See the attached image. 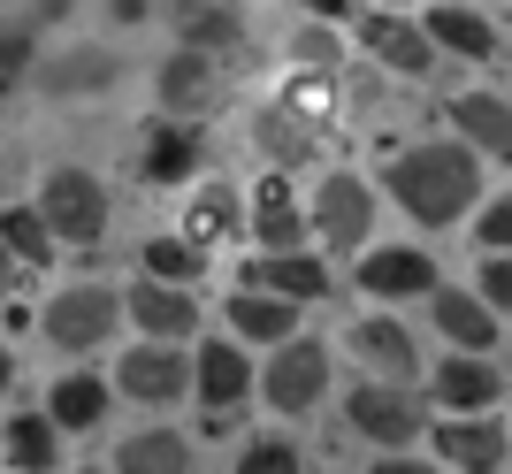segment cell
Masks as SVG:
<instances>
[{"mask_svg": "<svg viewBox=\"0 0 512 474\" xmlns=\"http://www.w3.org/2000/svg\"><path fill=\"white\" fill-rule=\"evenodd\" d=\"M383 184L421 230H451L474 207V192H482V153L459 146V138H421V146H406L383 169Z\"/></svg>", "mask_w": 512, "mask_h": 474, "instance_id": "cell-1", "label": "cell"}, {"mask_svg": "<svg viewBox=\"0 0 512 474\" xmlns=\"http://www.w3.org/2000/svg\"><path fill=\"white\" fill-rule=\"evenodd\" d=\"M107 184L92 169H46V184H39V215H46V230L62 237V245H100L107 237Z\"/></svg>", "mask_w": 512, "mask_h": 474, "instance_id": "cell-2", "label": "cell"}, {"mask_svg": "<svg viewBox=\"0 0 512 474\" xmlns=\"http://www.w3.org/2000/svg\"><path fill=\"white\" fill-rule=\"evenodd\" d=\"M115 314H123L115 283H69V291L46 299L39 329H46V345H54V352H100L107 337H115Z\"/></svg>", "mask_w": 512, "mask_h": 474, "instance_id": "cell-3", "label": "cell"}, {"mask_svg": "<svg viewBox=\"0 0 512 474\" xmlns=\"http://www.w3.org/2000/svg\"><path fill=\"white\" fill-rule=\"evenodd\" d=\"M344 421H352V436H367V444L398 452V444H413V436H421V398H413L406 383H360L352 398H344Z\"/></svg>", "mask_w": 512, "mask_h": 474, "instance_id": "cell-4", "label": "cell"}, {"mask_svg": "<svg viewBox=\"0 0 512 474\" xmlns=\"http://www.w3.org/2000/svg\"><path fill=\"white\" fill-rule=\"evenodd\" d=\"M260 390H268V406H276V413H306L321 390H329V345H321V337H291V345H276Z\"/></svg>", "mask_w": 512, "mask_h": 474, "instance_id": "cell-5", "label": "cell"}, {"mask_svg": "<svg viewBox=\"0 0 512 474\" xmlns=\"http://www.w3.org/2000/svg\"><path fill=\"white\" fill-rule=\"evenodd\" d=\"M314 237L321 245H337V253H360V237L375 230V192H367L360 176H321V192H314Z\"/></svg>", "mask_w": 512, "mask_h": 474, "instance_id": "cell-6", "label": "cell"}, {"mask_svg": "<svg viewBox=\"0 0 512 474\" xmlns=\"http://www.w3.org/2000/svg\"><path fill=\"white\" fill-rule=\"evenodd\" d=\"M123 314L146 329V345H184V337L199 329V299L184 291V283H153V276H138L123 291Z\"/></svg>", "mask_w": 512, "mask_h": 474, "instance_id": "cell-7", "label": "cell"}, {"mask_svg": "<svg viewBox=\"0 0 512 474\" xmlns=\"http://www.w3.org/2000/svg\"><path fill=\"white\" fill-rule=\"evenodd\" d=\"M199 161H207V138H199V123H184V115H161V123L146 130V153H138V176L146 184H192Z\"/></svg>", "mask_w": 512, "mask_h": 474, "instance_id": "cell-8", "label": "cell"}, {"mask_svg": "<svg viewBox=\"0 0 512 474\" xmlns=\"http://www.w3.org/2000/svg\"><path fill=\"white\" fill-rule=\"evenodd\" d=\"M360 46L390 69V77H428V62H436V39H428L421 23L390 16V8H367L360 16Z\"/></svg>", "mask_w": 512, "mask_h": 474, "instance_id": "cell-9", "label": "cell"}, {"mask_svg": "<svg viewBox=\"0 0 512 474\" xmlns=\"http://www.w3.org/2000/svg\"><path fill=\"white\" fill-rule=\"evenodd\" d=\"M123 77V54L115 46H54L39 62V85L54 92V100H92V92H107Z\"/></svg>", "mask_w": 512, "mask_h": 474, "instance_id": "cell-10", "label": "cell"}, {"mask_svg": "<svg viewBox=\"0 0 512 474\" xmlns=\"http://www.w3.org/2000/svg\"><path fill=\"white\" fill-rule=\"evenodd\" d=\"M115 383H123L138 406H176V398L192 390V360H184L176 345H138V352H123Z\"/></svg>", "mask_w": 512, "mask_h": 474, "instance_id": "cell-11", "label": "cell"}, {"mask_svg": "<svg viewBox=\"0 0 512 474\" xmlns=\"http://www.w3.org/2000/svg\"><path fill=\"white\" fill-rule=\"evenodd\" d=\"M360 291H375V299H421V291H436V260L421 245H375V253H360Z\"/></svg>", "mask_w": 512, "mask_h": 474, "instance_id": "cell-12", "label": "cell"}, {"mask_svg": "<svg viewBox=\"0 0 512 474\" xmlns=\"http://www.w3.org/2000/svg\"><path fill=\"white\" fill-rule=\"evenodd\" d=\"M306 230H314V215L299 207V192H291V176H260V192H253V237L268 245V253H299Z\"/></svg>", "mask_w": 512, "mask_h": 474, "instance_id": "cell-13", "label": "cell"}, {"mask_svg": "<svg viewBox=\"0 0 512 474\" xmlns=\"http://www.w3.org/2000/svg\"><path fill=\"white\" fill-rule=\"evenodd\" d=\"M192 390H199V406H207V421L222 429V421L245 406V390H253V367H245V352H237V345H199Z\"/></svg>", "mask_w": 512, "mask_h": 474, "instance_id": "cell-14", "label": "cell"}, {"mask_svg": "<svg viewBox=\"0 0 512 474\" xmlns=\"http://www.w3.org/2000/svg\"><path fill=\"white\" fill-rule=\"evenodd\" d=\"M451 130H459V146H474L482 161H512V100L505 92H459V100H451Z\"/></svg>", "mask_w": 512, "mask_h": 474, "instance_id": "cell-15", "label": "cell"}, {"mask_svg": "<svg viewBox=\"0 0 512 474\" xmlns=\"http://www.w3.org/2000/svg\"><path fill=\"white\" fill-rule=\"evenodd\" d=\"M253 291H276V299H291V306H314V299H329V260L321 253H260L253 260Z\"/></svg>", "mask_w": 512, "mask_h": 474, "instance_id": "cell-16", "label": "cell"}, {"mask_svg": "<svg viewBox=\"0 0 512 474\" xmlns=\"http://www.w3.org/2000/svg\"><path fill=\"white\" fill-rule=\"evenodd\" d=\"M428 314H436V329H444L459 352H497V306L474 299V291H428Z\"/></svg>", "mask_w": 512, "mask_h": 474, "instance_id": "cell-17", "label": "cell"}, {"mask_svg": "<svg viewBox=\"0 0 512 474\" xmlns=\"http://www.w3.org/2000/svg\"><path fill=\"white\" fill-rule=\"evenodd\" d=\"M153 92H161V108H169V115H184V123H192V115L214 100V54L176 46L169 62H161V77H153Z\"/></svg>", "mask_w": 512, "mask_h": 474, "instance_id": "cell-18", "label": "cell"}, {"mask_svg": "<svg viewBox=\"0 0 512 474\" xmlns=\"http://www.w3.org/2000/svg\"><path fill=\"white\" fill-rule=\"evenodd\" d=\"M497 367H490V352H451L444 367H436V398H444L451 413H490L497 406Z\"/></svg>", "mask_w": 512, "mask_h": 474, "instance_id": "cell-19", "label": "cell"}, {"mask_svg": "<svg viewBox=\"0 0 512 474\" xmlns=\"http://www.w3.org/2000/svg\"><path fill=\"white\" fill-rule=\"evenodd\" d=\"M230 329L245 337V345H291V337H299V306L245 283V291L230 299Z\"/></svg>", "mask_w": 512, "mask_h": 474, "instance_id": "cell-20", "label": "cell"}, {"mask_svg": "<svg viewBox=\"0 0 512 474\" xmlns=\"http://www.w3.org/2000/svg\"><path fill=\"white\" fill-rule=\"evenodd\" d=\"M436 452L459 474H497L505 467V429H497L490 413H482V421H444V429H436Z\"/></svg>", "mask_w": 512, "mask_h": 474, "instance_id": "cell-21", "label": "cell"}, {"mask_svg": "<svg viewBox=\"0 0 512 474\" xmlns=\"http://www.w3.org/2000/svg\"><path fill=\"white\" fill-rule=\"evenodd\" d=\"M421 31H428L436 46H444V54H459V62H490V54H497L490 16H474V8H459V0L428 8V23H421Z\"/></svg>", "mask_w": 512, "mask_h": 474, "instance_id": "cell-22", "label": "cell"}, {"mask_svg": "<svg viewBox=\"0 0 512 474\" xmlns=\"http://www.w3.org/2000/svg\"><path fill=\"white\" fill-rule=\"evenodd\" d=\"M352 345H360V360L375 367L383 383H406V375H421V345H413V337H406L398 322H383V314L352 329Z\"/></svg>", "mask_w": 512, "mask_h": 474, "instance_id": "cell-23", "label": "cell"}, {"mask_svg": "<svg viewBox=\"0 0 512 474\" xmlns=\"http://www.w3.org/2000/svg\"><path fill=\"white\" fill-rule=\"evenodd\" d=\"M0 452H8V467H16V474H54V459H62V429H54V413H23V421H8Z\"/></svg>", "mask_w": 512, "mask_h": 474, "instance_id": "cell-24", "label": "cell"}, {"mask_svg": "<svg viewBox=\"0 0 512 474\" xmlns=\"http://www.w3.org/2000/svg\"><path fill=\"white\" fill-rule=\"evenodd\" d=\"M46 413H54V429H62V436L100 429V413H107V383H100V375H62V383L46 390Z\"/></svg>", "mask_w": 512, "mask_h": 474, "instance_id": "cell-25", "label": "cell"}, {"mask_svg": "<svg viewBox=\"0 0 512 474\" xmlns=\"http://www.w3.org/2000/svg\"><path fill=\"white\" fill-rule=\"evenodd\" d=\"M253 138H260V153L276 161V169H299V161H314V123H299V108H260V123H253Z\"/></svg>", "mask_w": 512, "mask_h": 474, "instance_id": "cell-26", "label": "cell"}, {"mask_svg": "<svg viewBox=\"0 0 512 474\" xmlns=\"http://www.w3.org/2000/svg\"><path fill=\"white\" fill-rule=\"evenodd\" d=\"M115 474H192V444L176 429H146L115 452Z\"/></svg>", "mask_w": 512, "mask_h": 474, "instance_id": "cell-27", "label": "cell"}, {"mask_svg": "<svg viewBox=\"0 0 512 474\" xmlns=\"http://www.w3.org/2000/svg\"><path fill=\"white\" fill-rule=\"evenodd\" d=\"M237 222H245V207H237L230 184H207V192L192 199V215H184V237H192L199 253L207 245H222V237H237Z\"/></svg>", "mask_w": 512, "mask_h": 474, "instance_id": "cell-28", "label": "cell"}, {"mask_svg": "<svg viewBox=\"0 0 512 474\" xmlns=\"http://www.w3.org/2000/svg\"><path fill=\"white\" fill-rule=\"evenodd\" d=\"M0 245H8V253H16L23 268H46L62 237L46 230V215H39V207H0Z\"/></svg>", "mask_w": 512, "mask_h": 474, "instance_id": "cell-29", "label": "cell"}, {"mask_svg": "<svg viewBox=\"0 0 512 474\" xmlns=\"http://www.w3.org/2000/svg\"><path fill=\"white\" fill-rule=\"evenodd\" d=\"M146 276L153 283H184V291H192V283L207 276V253H199L192 237H153V245H146Z\"/></svg>", "mask_w": 512, "mask_h": 474, "instance_id": "cell-30", "label": "cell"}, {"mask_svg": "<svg viewBox=\"0 0 512 474\" xmlns=\"http://www.w3.org/2000/svg\"><path fill=\"white\" fill-rule=\"evenodd\" d=\"M237 474H306V459H299V444H283V436H260V444H245Z\"/></svg>", "mask_w": 512, "mask_h": 474, "instance_id": "cell-31", "label": "cell"}, {"mask_svg": "<svg viewBox=\"0 0 512 474\" xmlns=\"http://www.w3.org/2000/svg\"><path fill=\"white\" fill-rule=\"evenodd\" d=\"M237 39V8H199V16H184V46H199V54H214V46Z\"/></svg>", "mask_w": 512, "mask_h": 474, "instance_id": "cell-32", "label": "cell"}, {"mask_svg": "<svg viewBox=\"0 0 512 474\" xmlns=\"http://www.w3.org/2000/svg\"><path fill=\"white\" fill-rule=\"evenodd\" d=\"M482 299H490L497 314H512V253H490V260H482Z\"/></svg>", "mask_w": 512, "mask_h": 474, "instance_id": "cell-33", "label": "cell"}, {"mask_svg": "<svg viewBox=\"0 0 512 474\" xmlns=\"http://www.w3.org/2000/svg\"><path fill=\"white\" fill-rule=\"evenodd\" d=\"M482 245H490V253H512V199H490V207H482Z\"/></svg>", "mask_w": 512, "mask_h": 474, "instance_id": "cell-34", "label": "cell"}, {"mask_svg": "<svg viewBox=\"0 0 512 474\" xmlns=\"http://www.w3.org/2000/svg\"><path fill=\"white\" fill-rule=\"evenodd\" d=\"M291 46H299V62H306V69H337V39H329L321 23H306V31H299Z\"/></svg>", "mask_w": 512, "mask_h": 474, "instance_id": "cell-35", "label": "cell"}, {"mask_svg": "<svg viewBox=\"0 0 512 474\" xmlns=\"http://www.w3.org/2000/svg\"><path fill=\"white\" fill-rule=\"evenodd\" d=\"M367 474H428V467H421V459H406V452H390V459H375Z\"/></svg>", "mask_w": 512, "mask_h": 474, "instance_id": "cell-36", "label": "cell"}, {"mask_svg": "<svg viewBox=\"0 0 512 474\" xmlns=\"http://www.w3.org/2000/svg\"><path fill=\"white\" fill-rule=\"evenodd\" d=\"M16 276H31V268H23V260L8 253V245H0V291H8V283H16Z\"/></svg>", "mask_w": 512, "mask_h": 474, "instance_id": "cell-37", "label": "cell"}, {"mask_svg": "<svg viewBox=\"0 0 512 474\" xmlns=\"http://www.w3.org/2000/svg\"><path fill=\"white\" fill-rule=\"evenodd\" d=\"M306 8H314L321 23H329V16H352V0H306Z\"/></svg>", "mask_w": 512, "mask_h": 474, "instance_id": "cell-38", "label": "cell"}, {"mask_svg": "<svg viewBox=\"0 0 512 474\" xmlns=\"http://www.w3.org/2000/svg\"><path fill=\"white\" fill-rule=\"evenodd\" d=\"M8 383H16V352L0 345V390H8Z\"/></svg>", "mask_w": 512, "mask_h": 474, "instance_id": "cell-39", "label": "cell"}, {"mask_svg": "<svg viewBox=\"0 0 512 474\" xmlns=\"http://www.w3.org/2000/svg\"><path fill=\"white\" fill-rule=\"evenodd\" d=\"M77 474H100V467H77Z\"/></svg>", "mask_w": 512, "mask_h": 474, "instance_id": "cell-40", "label": "cell"}, {"mask_svg": "<svg viewBox=\"0 0 512 474\" xmlns=\"http://www.w3.org/2000/svg\"><path fill=\"white\" fill-rule=\"evenodd\" d=\"M0 459H8V452H0Z\"/></svg>", "mask_w": 512, "mask_h": 474, "instance_id": "cell-41", "label": "cell"}]
</instances>
